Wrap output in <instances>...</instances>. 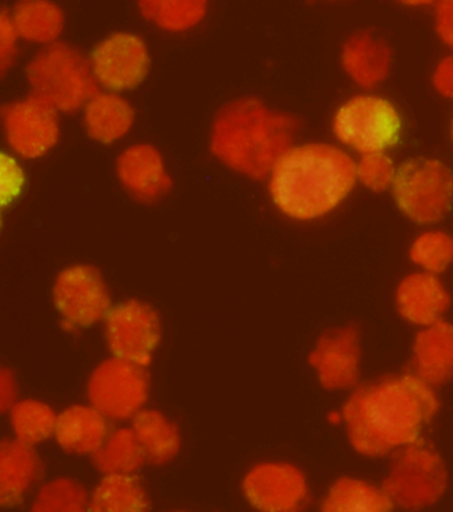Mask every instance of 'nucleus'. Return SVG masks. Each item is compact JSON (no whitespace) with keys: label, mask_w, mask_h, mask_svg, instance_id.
Returning <instances> with one entry per match:
<instances>
[{"label":"nucleus","mask_w":453,"mask_h":512,"mask_svg":"<svg viewBox=\"0 0 453 512\" xmlns=\"http://www.w3.org/2000/svg\"><path fill=\"white\" fill-rule=\"evenodd\" d=\"M91 511L136 512L151 509V502L139 479L132 474H107L93 491Z\"/></svg>","instance_id":"nucleus-25"},{"label":"nucleus","mask_w":453,"mask_h":512,"mask_svg":"<svg viewBox=\"0 0 453 512\" xmlns=\"http://www.w3.org/2000/svg\"><path fill=\"white\" fill-rule=\"evenodd\" d=\"M145 19L167 31L189 30L204 19L208 0H139Z\"/></svg>","instance_id":"nucleus-27"},{"label":"nucleus","mask_w":453,"mask_h":512,"mask_svg":"<svg viewBox=\"0 0 453 512\" xmlns=\"http://www.w3.org/2000/svg\"><path fill=\"white\" fill-rule=\"evenodd\" d=\"M107 435V418L92 405H74L58 415L55 438L67 453L92 455Z\"/></svg>","instance_id":"nucleus-19"},{"label":"nucleus","mask_w":453,"mask_h":512,"mask_svg":"<svg viewBox=\"0 0 453 512\" xmlns=\"http://www.w3.org/2000/svg\"><path fill=\"white\" fill-rule=\"evenodd\" d=\"M361 332L358 325L327 330L309 357L326 390H346L359 384L361 378Z\"/></svg>","instance_id":"nucleus-13"},{"label":"nucleus","mask_w":453,"mask_h":512,"mask_svg":"<svg viewBox=\"0 0 453 512\" xmlns=\"http://www.w3.org/2000/svg\"><path fill=\"white\" fill-rule=\"evenodd\" d=\"M117 175L125 191L140 203L155 204L172 189L163 157L151 145L128 148L117 160Z\"/></svg>","instance_id":"nucleus-15"},{"label":"nucleus","mask_w":453,"mask_h":512,"mask_svg":"<svg viewBox=\"0 0 453 512\" xmlns=\"http://www.w3.org/2000/svg\"><path fill=\"white\" fill-rule=\"evenodd\" d=\"M3 126L8 145L24 159L46 155L60 135L58 110L44 100L30 98L3 108Z\"/></svg>","instance_id":"nucleus-11"},{"label":"nucleus","mask_w":453,"mask_h":512,"mask_svg":"<svg viewBox=\"0 0 453 512\" xmlns=\"http://www.w3.org/2000/svg\"><path fill=\"white\" fill-rule=\"evenodd\" d=\"M392 191L408 219L419 224L438 223L452 207L453 173L439 160H408L396 171Z\"/></svg>","instance_id":"nucleus-6"},{"label":"nucleus","mask_w":453,"mask_h":512,"mask_svg":"<svg viewBox=\"0 0 453 512\" xmlns=\"http://www.w3.org/2000/svg\"><path fill=\"white\" fill-rule=\"evenodd\" d=\"M301 122L269 110L258 99L229 103L218 112L212 132V152L230 169L262 180L293 148Z\"/></svg>","instance_id":"nucleus-3"},{"label":"nucleus","mask_w":453,"mask_h":512,"mask_svg":"<svg viewBox=\"0 0 453 512\" xmlns=\"http://www.w3.org/2000/svg\"><path fill=\"white\" fill-rule=\"evenodd\" d=\"M149 395L147 368L115 357L101 362L88 381L91 405L112 421H127L143 410Z\"/></svg>","instance_id":"nucleus-7"},{"label":"nucleus","mask_w":453,"mask_h":512,"mask_svg":"<svg viewBox=\"0 0 453 512\" xmlns=\"http://www.w3.org/2000/svg\"><path fill=\"white\" fill-rule=\"evenodd\" d=\"M410 257L427 272H446L453 262V239L444 232L424 233L412 244Z\"/></svg>","instance_id":"nucleus-30"},{"label":"nucleus","mask_w":453,"mask_h":512,"mask_svg":"<svg viewBox=\"0 0 453 512\" xmlns=\"http://www.w3.org/2000/svg\"><path fill=\"white\" fill-rule=\"evenodd\" d=\"M24 175L22 168L6 153L2 155V205L6 207L22 191Z\"/></svg>","instance_id":"nucleus-32"},{"label":"nucleus","mask_w":453,"mask_h":512,"mask_svg":"<svg viewBox=\"0 0 453 512\" xmlns=\"http://www.w3.org/2000/svg\"><path fill=\"white\" fill-rule=\"evenodd\" d=\"M452 135H453V126H452Z\"/></svg>","instance_id":"nucleus-38"},{"label":"nucleus","mask_w":453,"mask_h":512,"mask_svg":"<svg viewBox=\"0 0 453 512\" xmlns=\"http://www.w3.org/2000/svg\"><path fill=\"white\" fill-rule=\"evenodd\" d=\"M42 462L34 446L15 441L0 445V505L14 507L23 502L24 494L42 475Z\"/></svg>","instance_id":"nucleus-18"},{"label":"nucleus","mask_w":453,"mask_h":512,"mask_svg":"<svg viewBox=\"0 0 453 512\" xmlns=\"http://www.w3.org/2000/svg\"><path fill=\"white\" fill-rule=\"evenodd\" d=\"M18 397V385L11 370L2 369L0 372V409L3 413L11 410Z\"/></svg>","instance_id":"nucleus-35"},{"label":"nucleus","mask_w":453,"mask_h":512,"mask_svg":"<svg viewBox=\"0 0 453 512\" xmlns=\"http://www.w3.org/2000/svg\"><path fill=\"white\" fill-rule=\"evenodd\" d=\"M395 509L382 487L368 485L354 478H341L331 486L323 499L321 510L326 512H383Z\"/></svg>","instance_id":"nucleus-24"},{"label":"nucleus","mask_w":453,"mask_h":512,"mask_svg":"<svg viewBox=\"0 0 453 512\" xmlns=\"http://www.w3.org/2000/svg\"><path fill=\"white\" fill-rule=\"evenodd\" d=\"M242 490L254 509L298 511L309 502V486L302 471L290 463H261L246 475Z\"/></svg>","instance_id":"nucleus-12"},{"label":"nucleus","mask_w":453,"mask_h":512,"mask_svg":"<svg viewBox=\"0 0 453 512\" xmlns=\"http://www.w3.org/2000/svg\"><path fill=\"white\" fill-rule=\"evenodd\" d=\"M391 48L370 32L351 36L343 46L342 66L355 83L364 88L375 87L390 74Z\"/></svg>","instance_id":"nucleus-20"},{"label":"nucleus","mask_w":453,"mask_h":512,"mask_svg":"<svg viewBox=\"0 0 453 512\" xmlns=\"http://www.w3.org/2000/svg\"><path fill=\"white\" fill-rule=\"evenodd\" d=\"M96 469L107 474H133L147 458L133 429H120L109 435L100 449L92 454Z\"/></svg>","instance_id":"nucleus-26"},{"label":"nucleus","mask_w":453,"mask_h":512,"mask_svg":"<svg viewBox=\"0 0 453 512\" xmlns=\"http://www.w3.org/2000/svg\"><path fill=\"white\" fill-rule=\"evenodd\" d=\"M400 118L390 102L374 96H358L339 108L334 133L358 152H384L399 140Z\"/></svg>","instance_id":"nucleus-8"},{"label":"nucleus","mask_w":453,"mask_h":512,"mask_svg":"<svg viewBox=\"0 0 453 512\" xmlns=\"http://www.w3.org/2000/svg\"><path fill=\"white\" fill-rule=\"evenodd\" d=\"M396 171L391 157L384 152H370L362 155L357 164V177L364 187L374 192H383L394 184Z\"/></svg>","instance_id":"nucleus-31"},{"label":"nucleus","mask_w":453,"mask_h":512,"mask_svg":"<svg viewBox=\"0 0 453 512\" xmlns=\"http://www.w3.org/2000/svg\"><path fill=\"white\" fill-rule=\"evenodd\" d=\"M58 415L47 403L26 399L11 409V425L16 439L35 446L55 435Z\"/></svg>","instance_id":"nucleus-28"},{"label":"nucleus","mask_w":453,"mask_h":512,"mask_svg":"<svg viewBox=\"0 0 453 512\" xmlns=\"http://www.w3.org/2000/svg\"><path fill=\"white\" fill-rule=\"evenodd\" d=\"M11 16L19 36L30 42L51 44L64 27L63 12L51 0H19Z\"/></svg>","instance_id":"nucleus-23"},{"label":"nucleus","mask_w":453,"mask_h":512,"mask_svg":"<svg viewBox=\"0 0 453 512\" xmlns=\"http://www.w3.org/2000/svg\"><path fill=\"white\" fill-rule=\"evenodd\" d=\"M19 34L16 31L15 24L12 22V16L7 11L2 12L0 16V63H2V72L14 63L16 55V38Z\"/></svg>","instance_id":"nucleus-33"},{"label":"nucleus","mask_w":453,"mask_h":512,"mask_svg":"<svg viewBox=\"0 0 453 512\" xmlns=\"http://www.w3.org/2000/svg\"><path fill=\"white\" fill-rule=\"evenodd\" d=\"M54 302L64 321L91 326L111 312V294L103 276L90 265H76L56 278Z\"/></svg>","instance_id":"nucleus-10"},{"label":"nucleus","mask_w":453,"mask_h":512,"mask_svg":"<svg viewBox=\"0 0 453 512\" xmlns=\"http://www.w3.org/2000/svg\"><path fill=\"white\" fill-rule=\"evenodd\" d=\"M411 374L428 386L439 387L453 381V324L442 320L418 333L414 342Z\"/></svg>","instance_id":"nucleus-16"},{"label":"nucleus","mask_w":453,"mask_h":512,"mask_svg":"<svg viewBox=\"0 0 453 512\" xmlns=\"http://www.w3.org/2000/svg\"><path fill=\"white\" fill-rule=\"evenodd\" d=\"M436 31L440 39L453 50V0H438Z\"/></svg>","instance_id":"nucleus-34"},{"label":"nucleus","mask_w":453,"mask_h":512,"mask_svg":"<svg viewBox=\"0 0 453 512\" xmlns=\"http://www.w3.org/2000/svg\"><path fill=\"white\" fill-rule=\"evenodd\" d=\"M31 95L58 111L75 112L99 94L90 60L64 43H51L27 67Z\"/></svg>","instance_id":"nucleus-4"},{"label":"nucleus","mask_w":453,"mask_h":512,"mask_svg":"<svg viewBox=\"0 0 453 512\" xmlns=\"http://www.w3.org/2000/svg\"><path fill=\"white\" fill-rule=\"evenodd\" d=\"M90 507L86 490L70 478L55 479L40 489L32 511L80 512Z\"/></svg>","instance_id":"nucleus-29"},{"label":"nucleus","mask_w":453,"mask_h":512,"mask_svg":"<svg viewBox=\"0 0 453 512\" xmlns=\"http://www.w3.org/2000/svg\"><path fill=\"white\" fill-rule=\"evenodd\" d=\"M439 410L434 387L407 373L357 387L343 405L342 417L351 446L376 458L419 441Z\"/></svg>","instance_id":"nucleus-1"},{"label":"nucleus","mask_w":453,"mask_h":512,"mask_svg":"<svg viewBox=\"0 0 453 512\" xmlns=\"http://www.w3.org/2000/svg\"><path fill=\"white\" fill-rule=\"evenodd\" d=\"M132 429L143 447L147 463L163 466L179 454L181 435L176 423L157 410H141L132 418Z\"/></svg>","instance_id":"nucleus-21"},{"label":"nucleus","mask_w":453,"mask_h":512,"mask_svg":"<svg viewBox=\"0 0 453 512\" xmlns=\"http://www.w3.org/2000/svg\"><path fill=\"white\" fill-rule=\"evenodd\" d=\"M452 298L435 274L415 273L400 282L396 305L400 316L415 325L430 326L442 320Z\"/></svg>","instance_id":"nucleus-17"},{"label":"nucleus","mask_w":453,"mask_h":512,"mask_svg":"<svg viewBox=\"0 0 453 512\" xmlns=\"http://www.w3.org/2000/svg\"><path fill=\"white\" fill-rule=\"evenodd\" d=\"M135 112L131 104L115 94H97L86 106L84 124L93 140L112 144L127 135Z\"/></svg>","instance_id":"nucleus-22"},{"label":"nucleus","mask_w":453,"mask_h":512,"mask_svg":"<svg viewBox=\"0 0 453 512\" xmlns=\"http://www.w3.org/2000/svg\"><path fill=\"white\" fill-rule=\"evenodd\" d=\"M105 338L113 356L148 368L161 341L159 314L147 302L129 300L105 317Z\"/></svg>","instance_id":"nucleus-9"},{"label":"nucleus","mask_w":453,"mask_h":512,"mask_svg":"<svg viewBox=\"0 0 453 512\" xmlns=\"http://www.w3.org/2000/svg\"><path fill=\"white\" fill-rule=\"evenodd\" d=\"M399 2L408 4V6H427V4L438 2V0H399Z\"/></svg>","instance_id":"nucleus-37"},{"label":"nucleus","mask_w":453,"mask_h":512,"mask_svg":"<svg viewBox=\"0 0 453 512\" xmlns=\"http://www.w3.org/2000/svg\"><path fill=\"white\" fill-rule=\"evenodd\" d=\"M434 84L439 94L453 99V56L442 60L436 68Z\"/></svg>","instance_id":"nucleus-36"},{"label":"nucleus","mask_w":453,"mask_h":512,"mask_svg":"<svg viewBox=\"0 0 453 512\" xmlns=\"http://www.w3.org/2000/svg\"><path fill=\"white\" fill-rule=\"evenodd\" d=\"M448 487L446 463L436 451L416 441L399 447L382 490L395 507L422 510L442 499Z\"/></svg>","instance_id":"nucleus-5"},{"label":"nucleus","mask_w":453,"mask_h":512,"mask_svg":"<svg viewBox=\"0 0 453 512\" xmlns=\"http://www.w3.org/2000/svg\"><path fill=\"white\" fill-rule=\"evenodd\" d=\"M149 54L143 39L132 34H113L93 51V75L111 91L133 90L148 75Z\"/></svg>","instance_id":"nucleus-14"},{"label":"nucleus","mask_w":453,"mask_h":512,"mask_svg":"<svg viewBox=\"0 0 453 512\" xmlns=\"http://www.w3.org/2000/svg\"><path fill=\"white\" fill-rule=\"evenodd\" d=\"M357 164L329 144L290 148L270 175V193L291 219L313 220L333 211L353 189Z\"/></svg>","instance_id":"nucleus-2"}]
</instances>
